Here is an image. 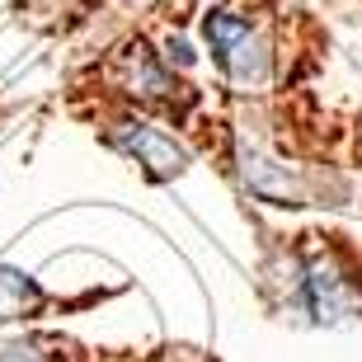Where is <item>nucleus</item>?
Here are the masks:
<instances>
[{"label": "nucleus", "mask_w": 362, "mask_h": 362, "mask_svg": "<svg viewBox=\"0 0 362 362\" xmlns=\"http://www.w3.org/2000/svg\"><path fill=\"white\" fill-rule=\"evenodd\" d=\"M207 42H212L216 62H221V71H226L235 85H264L269 81V52H264V42H259V33L245 19H235V14H207Z\"/></svg>", "instance_id": "nucleus-1"}, {"label": "nucleus", "mask_w": 362, "mask_h": 362, "mask_svg": "<svg viewBox=\"0 0 362 362\" xmlns=\"http://www.w3.org/2000/svg\"><path fill=\"white\" fill-rule=\"evenodd\" d=\"M113 146H122V151H132L136 160L146 165L156 179H175V175H184V165H188V156L170 141L165 132H156V127H146V122H122L118 132H113Z\"/></svg>", "instance_id": "nucleus-2"}, {"label": "nucleus", "mask_w": 362, "mask_h": 362, "mask_svg": "<svg viewBox=\"0 0 362 362\" xmlns=\"http://www.w3.org/2000/svg\"><path fill=\"white\" fill-rule=\"evenodd\" d=\"M349 306H353V296H349V287L334 278V269H329V264H310L306 269V310H310V320L334 325V320H344Z\"/></svg>", "instance_id": "nucleus-3"}, {"label": "nucleus", "mask_w": 362, "mask_h": 362, "mask_svg": "<svg viewBox=\"0 0 362 362\" xmlns=\"http://www.w3.org/2000/svg\"><path fill=\"white\" fill-rule=\"evenodd\" d=\"M42 301V292L33 287V278H24L19 269H5L0 264V320H14Z\"/></svg>", "instance_id": "nucleus-4"}, {"label": "nucleus", "mask_w": 362, "mask_h": 362, "mask_svg": "<svg viewBox=\"0 0 362 362\" xmlns=\"http://www.w3.org/2000/svg\"><path fill=\"white\" fill-rule=\"evenodd\" d=\"M0 362H42V358L28 349V344H5V349H0Z\"/></svg>", "instance_id": "nucleus-5"}]
</instances>
